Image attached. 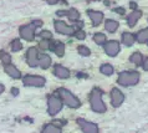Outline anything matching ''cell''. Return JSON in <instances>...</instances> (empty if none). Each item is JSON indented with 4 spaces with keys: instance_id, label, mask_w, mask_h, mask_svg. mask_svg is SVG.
<instances>
[{
    "instance_id": "1",
    "label": "cell",
    "mask_w": 148,
    "mask_h": 133,
    "mask_svg": "<svg viewBox=\"0 0 148 133\" xmlns=\"http://www.w3.org/2000/svg\"><path fill=\"white\" fill-rule=\"evenodd\" d=\"M90 102H91V108L97 113H103L106 112V106L102 101V92L100 90L95 88L90 95Z\"/></svg>"
},
{
    "instance_id": "2",
    "label": "cell",
    "mask_w": 148,
    "mask_h": 133,
    "mask_svg": "<svg viewBox=\"0 0 148 133\" xmlns=\"http://www.w3.org/2000/svg\"><path fill=\"white\" fill-rule=\"evenodd\" d=\"M139 80V73L136 71H125L118 76L117 82L122 86H133Z\"/></svg>"
},
{
    "instance_id": "3",
    "label": "cell",
    "mask_w": 148,
    "mask_h": 133,
    "mask_svg": "<svg viewBox=\"0 0 148 133\" xmlns=\"http://www.w3.org/2000/svg\"><path fill=\"white\" fill-rule=\"evenodd\" d=\"M57 93H59L61 99H62L69 107H71V108H77V107H80V105H81L80 101L66 88H59L57 90Z\"/></svg>"
},
{
    "instance_id": "4",
    "label": "cell",
    "mask_w": 148,
    "mask_h": 133,
    "mask_svg": "<svg viewBox=\"0 0 148 133\" xmlns=\"http://www.w3.org/2000/svg\"><path fill=\"white\" fill-rule=\"evenodd\" d=\"M35 25L34 24H29V25H24L20 27V35L24 40L26 41H32L35 37Z\"/></svg>"
},
{
    "instance_id": "5",
    "label": "cell",
    "mask_w": 148,
    "mask_h": 133,
    "mask_svg": "<svg viewBox=\"0 0 148 133\" xmlns=\"http://www.w3.org/2000/svg\"><path fill=\"white\" fill-rule=\"evenodd\" d=\"M49 113H50L51 116L56 114L57 112H59L61 108H62V99L56 97V96H51L50 98H49Z\"/></svg>"
},
{
    "instance_id": "6",
    "label": "cell",
    "mask_w": 148,
    "mask_h": 133,
    "mask_svg": "<svg viewBox=\"0 0 148 133\" xmlns=\"http://www.w3.org/2000/svg\"><path fill=\"white\" fill-rule=\"evenodd\" d=\"M24 85L25 86H34V87H42L45 85V78L41 76H25L24 77Z\"/></svg>"
},
{
    "instance_id": "7",
    "label": "cell",
    "mask_w": 148,
    "mask_h": 133,
    "mask_svg": "<svg viewBox=\"0 0 148 133\" xmlns=\"http://www.w3.org/2000/svg\"><path fill=\"white\" fill-rule=\"evenodd\" d=\"M77 123L80 124V127H81V130L84 131V133H98L97 126L92 122H87L82 118H79L77 119Z\"/></svg>"
},
{
    "instance_id": "8",
    "label": "cell",
    "mask_w": 148,
    "mask_h": 133,
    "mask_svg": "<svg viewBox=\"0 0 148 133\" xmlns=\"http://www.w3.org/2000/svg\"><path fill=\"white\" fill-rule=\"evenodd\" d=\"M55 30L59 32V34H64V35L75 34V29L72 26H67L64 21H55Z\"/></svg>"
},
{
    "instance_id": "9",
    "label": "cell",
    "mask_w": 148,
    "mask_h": 133,
    "mask_svg": "<svg viewBox=\"0 0 148 133\" xmlns=\"http://www.w3.org/2000/svg\"><path fill=\"white\" fill-rule=\"evenodd\" d=\"M38 59H39V53H38V49L36 47H30L26 52V60L27 64L31 67H35L38 65Z\"/></svg>"
},
{
    "instance_id": "10",
    "label": "cell",
    "mask_w": 148,
    "mask_h": 133,
    "mask_svg": "<svg viewBox=\"0 0 148 133\" xmlns=\"http://www.w3.org/2000/svg\"><path fill=\"white\" fill-rule=\"evenodd\" d=\"M123 99H125V96L118 88H113L111 91V102H112V106L118 107L122 105Z\"/></svg>"
},
{
    "instance_id": "11",
    "label": "cell",
    "mask_w": 148,
    "mask_h": 133,
    "mask_svg": "<svg viewBox=\"0 0 148 133\" xmlns=\"http://www.w3.org/2000/svg\"><path fill=\"white\" fill-rule=\"evenodd\" d=\"M105 51L108 56H116L120 52V44L117 41H108L105 44Z\"/></svg>"
},
{
    "instance_id": "12",
    "label": "cell",
    "mask_w": 148,
    "mask_h": 133,
    "mask_svg": "<svg viewBox=\"0 0 148 133\" xmlns=\"http://www.w3.org/2000/svg\"><path fill=\"white\" fill-rule=\"evenodd\" d=\"M87 14H88V16H90V19L92 20V23H93L95 26H97L98 24H101L102 19H103V14H102L101 11H93V10H90Z\"/></svg>"
},
{
    "instance_id": "13",
    "label": "cell",
    "mask_w": 148,
    "mask_h": 133,
    "mask_svg": "<svg viewBox=\"0 0 148 133\" xmlns=\"http://www.w3.org/2000/svg\"><path fill=\"white\" fill-rule=\"evenodd\" d=\"M4 70H5V72L9 75L10 77H13V78H20V77H21V73H20V71L15 67L14 65H10V64L9 65H5Z\"/></svg>"
},
{
    "instance_id": "14",
    "label": "cell",
    "mask_w": 148,
    "mask_h": 133,
    "mask_svg": "<svg viewBox=\"0 0 148 133\" xmlns=\"http://www.w3.org/2000/svg\"><path fill=\"white\" fill-rule=\"evenodd\" d=\"M38 64L40 65L41 69H49L51 65V59L49 55H45V53H42V55H39V59H38Z\"/></svg>"
},
{
    "instance_id": "15",
    "label": "cell",
    "mask_w": 148,
    "mask_h": 133,
    "mask_svg": "<svg viewBox=\"0 0 148 133\" xmlns=\"http://www.w3.org/2000/svg\"><path fill=\"white\" fill-rule=\"evenodd\" d=\"M55 75L59 78H67L70 76V72L67 69H65L64 66H60V65H56L55 66V70H54Z\"/></svg>"
},
{
    "instance_id": "16",
    "label": "cell",
    "mask_w": 148,
    "mask_h": 133,
    "mask_svg": "<svg viewBox=\"0 0 148 133\" xmlns=\"http://www.w3.org/2000/svg\"><path fill=\"white\" fill-rule=\"evenodd\" d=\"M139 18H141V11H133L132 14L128 15V18H127V23H128L130 26H134Z\"/></svg>"
},
{
    "instance_id": "17",
    "label": "cell",
    "mask_w": 148,
    "mask_h": 133,
    "mask_svg": "<svg viewBox=\"0 0 148 133\" xmlns=\"http://www.w3.org/2000/svg\"><path fill=\"white\" fill-rule=\"evenodd\" d=\"M134 40H136V37L132 34H130V32H125L123 36H122L123 44L127 45V46H132V45L134 44Z\"/></svg>"
},
{
    "instance_id": "18",
    "label": "cell",
    "mask_w": 148,
    "mask_h": 133,
    "mask_svg": "<svg viewBox=\"0 0 148 133\" xmlns=\"http://www.w3.org/2000/svg\"><path fill=\"white\" fill-rule=\"evenodd\" d=\"M105 27L108 32H114L118 29V23L114 21V20H106V24H105Z\"/></svg>"
},
{
    "instance_id": "19",
    "label": "cell",
    "mask_w": 148,
    "mask_h": 133,
    "mask_svg": "<svg viewBox=\"0 0 148 133\" xmlns=\"http://www.w3.org/2000/svg\"><path fill=\"white\" fill-rule=\"evenodd\" d=\"M52 50L55 51V53L57 56H64V53H65V45L62 43H60V41H57V43H55L54 46H52Z\"/></svg>"
},
{
    "instance_id": "20",
    "label": "cell",
    "mask_w": 148,
    "mask_h": 133,
    "mask_svg": "<svg viewBox=\"0 0 148 133\" xmlns=\"http://www.w3.org/2000/svg\"><path fill=\"white\" fill-rule=\"evenodd\" d=\"M136 40L138 41V43H147L148 41V27L145 29V30L139 31L137 35H136Z\"/></svg>"
},
{
    "instance_id": "21",
    "label": "cell",
    "mask_w": 148,
    "mask_h": 133,
    "mask_svg": "<svg viewBox=\"0 0 148 133\" xmlns=\"http://www.w3.org/2000/svg\"><path fill=\"white\" fill-rule=\"evenodd\" d=\"M93 40H95V43L98 44V45H105L106 44V36H105V34H102V32L95 34Z\"/></svg>"
},
{
    "instance_id": "22",
    "label": "cell",
    "mask_w": 148,
    "mask_h": 133,
    "mask_svg": "<svg viewBox=\"0 0 148 133\" xmlns=\"http://www.w3.org/2000/svg\"><path fill=\"white\" fill-rule=\"evenodd\" d=\"M131 62H133L134 65H141L142 64V61H143V57L142 55L139 52H134L132 56H131Z\"/></svg>"
},
{
    "instance_id": "23",
    "label": "cell",
    "mask_w": 148,
    "mask_h": 133,
    "mask_svg": "<svg viewBox=\"0 0 148 133\" xmlns=\"http://www.w3.org/2000/svg\"><path fill=\"white\" fill-rule=\"evenodd\" d=\"M101 72L103 75H106V76H110V75L113 73V67L110 64H105V65L101 66Z\"/></svg>"
},
{
    "instance_id": "24",
    "label": "cell",
    "mask_w": 148,
    "mask_h": 133,
    "mask_svg": "<svg viewBox=\"0 0 148 133\" xmlns=\"http://www.w3.org/2000/svg\"><path fill=\"white\" fill-rule=\"evenodd\" d=\"M66 15L69 16L70 20H72V21H76V20H79V18H80V14L76 9H70Z\"/></svg>"
},
{
    "instance_id": "25",
    "label": "cell",
    "mask_w": 148,
    "mask_h": 133,
    "mask_svg": "<svg viewBox=\"0 0 148 133\" xmlns=\"http://www.w3.org/2000/svg\"><path fill=\"white\" fill-rule=\"evenodd\" d=\"M42 133H61V131H60V128H57L55 126V124H47V126L44 128Z\"/></svg>"
},
{
    "instance_id": "26",
    "label": "cell",
    "mask_w": 148,
    "mask_h": 133,
    "mask_svg": "<svg viewBox=\"0 0 148 133\" xmlns=\"http://www.w3.org/2000/svg\"><path fill=\"white\" fill-rule=\"evenodd\" d=\"M23 49V44L20 43V40H18V39H15L13 43H11V50H13L14 52H16V51H20V50Z\"/></svg>"
},
{
    "instance_id": "27",
    "label": "cell",
    "mask_w": 148,
    "mask_h": 133,
    "mask_svg": "<svg viewBox=\"0 0 148 133\" xmlns=\"http://www.w3.org/2000/svg\"><path fill=\"white\" fill-rule=\"evenodd\" d=\"M0 59H1L3 61V64H5V65H9L10 62H11V56L9 55L8 52H1V55H0Z\"/></svg>"
},
{
    "instance_id": "28",
    "label": "cell",
    "mask_w": 148,
    "mask_h": 133,
    "mask_svg": "<svg viewBox=\"0 0 148 133\" xmlns=\"http://www.w3.org/2000/svg\"><path fill=\"white\" fill-rule=\"evenodd\" d=\"M77 51H79V53H81L82 56H88L90 55V50H88V47H86V46H79Z\"/></svg>"
},
{
    "instance_id": "29",
    "label": "cell",
    "mask_w": 148,
    "mask_h": 133,
    "mask_svg": "<svg viewBox=\"0 0 148 133\" xmlns=\"http://www.w3.org/2000/svg\"><path fill=\"white\" fill-rule=\"evenodd\" d=\"M40 47L42 49V50H47V49H50L51 47V45H50V43H49V40H42L40 43Z\"/></svg>"
},
{
    "instance_id": "30",
    "label": "cell",
    "mask_w": 148,
    "mask_h": 133,
    "mask_svg": "<svg viewBox=\"0 0 148 133\" xmlns=\"http://www.w3.org/2000/svg\"><path fill=\"white\" fill-rule=\"evenodd\" d=\"M40 36L42 37V39H45V40H50L51 37H52V34H51L50 31H41Z\"/></svg>"
},
{
    "instance_id": "31",
    "label": "cell",
    "mask_w": 148,
    "mask_h": 133,
    "mask_svg": "<svg viewBox=\"0 0 148 133\" xmlns=\"http://www.w3.org/2000/svg\"><path fill=\"white\" fill-rule=\"evenodd\" d=\"M75 36H76L79 40H85L86 34H85V31H82V30H77V31L75 32Z\"/></svg>"
},
{
    "instance_id": "32",
    "label": "cell",
    "mask_w": 148,
    "mask_h": 133,
    "mask_svg": "<svg viewBox=\"0 0 148 133\" xmlns=\"http://www.w3.org/2000/svg\"><path fill=\"white\" fill-rule=\"evenodd\" d=\"M46 1H47L49 4H51V5H55V4H57V1H59V0H46Z\"/></svg>"
},
{
    "instance_id": "33",
    "label": "cell",
    "mask_w": 148,
    "mask_h": 133,
    "mask_svg": "<svg viewBox=\"0 0 148 133\" xmlns=\"http://www.w3.org/2000/svg\"><path fill=\"white\" fill-rule=\"evenodd\" d=\"M143 69H145L146 71H148V59L145 61V64H143Z\"/></svg>"
},
{
    "instance_id": "34",
    "label": "cell",
    "mask_w": 148,
    "mask_h": 133,
    "mask_svg": "<svg viewBox=\"0 0 148 133\" xmlns=\"http://www.w3.org/2000/svg\"><path fill=\"white\" fill-rule=\"evenodd\" d=\"M116 11H117V12H120V14H125V9H122V8H117Z\"/></svg>"
},
{
    "instance_id": "35",
    "label": "cell",
    "mask_w": 148,
    "mask_h": 133,
    "mask_svg": "<svg viewBox=\"0 0 148 133\" xmlns=\"http://www.w3.org/2000/svg\"><path fill=\"white\" fill-rule=\"evenodd\" d=\"M11 93H13L14 96H16V95L19 93V90L18 88H13V90H11Z\"/></svg>"
},
{
    "instance_id": "36",
    "label": "cell",
    "mask_w": 148,
    "mask_h": 133,
    "mask_svg": "<svg viewBox=\"0 0 148 133\" xmlns=\"http://www.w3.org/2000/svg\"><path fill=\"white\" fill-rule=\"evenodd\" d=\"M67 11H57V15L59 16H62V15H66Z\"/></svg>"
},
{
    "instance_id": "37",
    "label": "cell",
    "mask_w": 148,
    "mask_h": 133,
    "mask_svg": "<svg viewBox=\"0 0 148 133\" xmlns=\"http://www.w3.org/2000/svg\"><path fill=\"white\" fill-rule=\"evenodd\" d=\"M131 8H133V9H134V8H136V3H131Z\"/></svg>"
},
{
    "instance_id": "38",
    "label": "cell",
    "mask_w": 148,
    "mask_h": 133,
    "mask_svg": "<svg viewBox=\"0 0 148 133\" xmlns=\"http://www.w3.org/2000/svg\"><path fill=\"white\" fill-rule=\"evenodd\" d=\"M3 91H4V86H3V85H0V93H1Z\"/></svg>"
}]
</instances>
